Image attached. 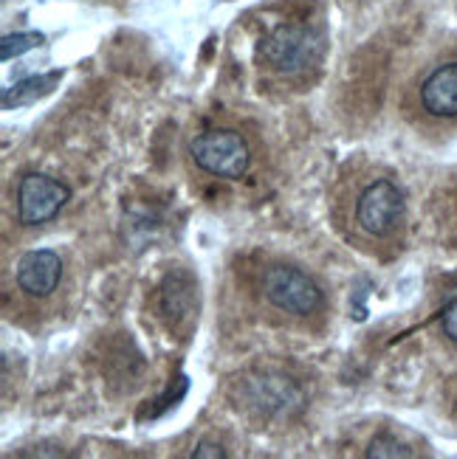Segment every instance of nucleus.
<instances>
[{"label":"nucleus","instance_id":"obj_1","mask_svg":"<svg viewBox=\"0 0 457 459\" xmlns=\"http://www.w3.org/2000/svg\"><path fill=\"white\" fill-rule=\"evenodd\" d=\"M325 48L322 31L303 23H283L268 31L260 46V59L277 74L296 76L320 63Z\"/></svg>","mask_w":457,"mask_h":459},{"label":"nucleus","instance_id":"obj_2","mask_svg":"<svg viewBox=\"0 0 457 459\" xmlns=\"http://www.w3.org/2000/svg\"><path fill=\"white\" fill-rule=\"evenodd\" d=\"M241 401L246 409L268 417V420H288L305 409L308 394L300 381L283 372H257L243 381Z\"/></svg>","mask_w":457,"mask_h":459},{"label":"nucleus","instance_id":"obj_3","mask_svg":"<svg viewBox=\"0 0 457 459\" xmlns=\"http://www.w3.org/2000/svg\"><path fill=\"white\" fill-rule=\"evenodd\" d=\"M189 155L195 167H201L215 178H226V181L243 178L251 164V150L246 144V138L229 127H217L195 135L189 142Z\"/></svg>","mask_w":457,"mask_h":459},{"label":"nucleus","instance_id":"obj_4","mask_svg":"<svg viewBox=\"0 0 457 459\" xmlns=\"http://www.w3.org/2000/svg\"><path fill=\"white\" fill-rule=\"evenodd\" d=\"M263 296L268 299V305L283 310L288 316H311L322 307V290L313 279L286 263L268 265L260 279Z\"/></svg>","mask_w":457,"mask_h":459},{"label":"nucleus","instance_id":"obj_5","mask_svg":"<svg viewBox=\"0 0 457 459\" xmlns=\"http://www.w3.org/2000/svg\"><path fill=\"white\" fill-rule=\"evenodd\" d=\"M71 201V189L43 172H29L17 184V221L23 226L48 223Z\"/></svg>","mask_w":457,"mask_h":459},{"label":"nucleus","instance_id":"obj_6","mask_svg":"<svg viewBox=\"0 0 457 459\" xmlns=\"http://www.w3.org/2000/svg\"><path fill=\"white\" fill-rule=\"evenodd\" d=\"M356 221L373 237H390L404 221V195L392 181H373L356 201Z\"/></svg>","mask_w":457,"mask_h":459},{"label":"nucleus","instance_id":"obj_7","mask_svg":"<svg viewBox=\"0 0 457 459\" xmlns=\"http://www.w3.org/2000/svg\"><path fill=\"white\" fill-rule=\"evenodd\" d=\"M59 279H63V259L51 248H37L20 256L17 263V288L34 296V299H46L59 288Z\"/></svg>","mask_w":457,"mask_h":459},{"label":"nucleus","instance_id":"obj_8","mask_svg":"<svg viewBox=\"0 0 457 459\" xmlns=\"http://www.w3.org/2000/svg\"><path fill=\"white\" fill-rule=\"evenodd\" d=\"M421 105L435 118H457V63L438 65L424 79Z\"/></svg>","mask_w":457,"mask_h":459},{"label":"nucleus","instance_id":"obj_9","mask_svg":"<svg viewBox=\"0 0 457 459\" xmlns=\"http://www.w3.org/2000/svg\"><path fill=\"white\" fill-rule=\"evenodd\" d=\"M189 305H192V282L187 273H170L167 282L162 288V310L178 322V318H184L189 313Z\"/></svg>","mask_w":457,"mask_h":459},{"label":"nucleus","instance_id":"obj_10","mask_svg":"<svg viewBox=\"0 0 457 459\" xmlns=\"http://www.w3.org/2000/svg\"><path fill=\"white\" fill-rule=\"evenodd\" d=\"M59 82V74H46V76H29L23 82L12 85L9 91H4V108L12 110V108H20V105H29L34 99L46 96L54 85Z\"/></svg>","mask_w":457,"mask_h":459},{"label":"nucleus","instance_id":"obj_11","mask_svg":"<svg viewBox=\"0 0 457 459\" xmlns=\"http://www.w3.org/2000/svg\"><path fill=\"white\" fill-rule=\"evenodd\" d=\"M40 43H43V34H37V31L6 34L4 39H0V59H4V63H9L12 56H20V54L29 51V48H37Z\"/></svg>","mask_w":457,"mask_h":459},{"label":"nucleus","instance_id":"obj_12","mask_svg":"<svg viewBox=\"0 0 457 459\" xmlns=\"http://www.w3.org/2000/svg\"><path fill=\"white\" fill-rule=\"evenodd\" d=\"M370 459H384V456H412V451H407L392 434H379L367 448Z\"/></svg>","mask_w":457,"mask_h":459},{"label":"nucleus","instance_id":"obj_13","mask_svg":"<svg viewBox=\"0 0 457 459\" xmlns=\"http://www.w3.org/2000/svg\"><path fill=\"white\" fill-rule=\"evenodd\" d=\"M441 330L449 342H457V288L449 293L446 305L441 310Z\"/></svg>","mask_w":457,"mask_h":459},{"label":"nucleus","instance_id":"obj_14","mask_svg":"<svg viewBox=\"0 0 457 459\" xmlns=\"http://www.w3.org/2000/svg\"><path fill=\"white\" fill-rule=\"evenodd\" d=\"M192 459H226V451H224V446H217L212 440H204V443L195 446Z\"/></svg>","mask_w":457,"mask_h":459}]
</instances>
